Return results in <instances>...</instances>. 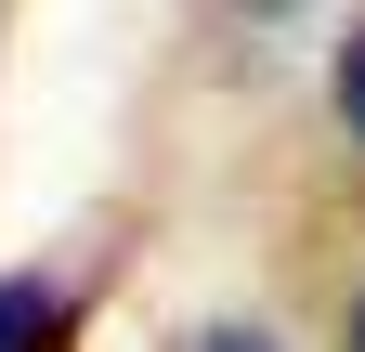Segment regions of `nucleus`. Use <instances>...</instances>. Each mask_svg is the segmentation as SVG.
<instances>
[{
  "label": "nucleus",
  "mask_w": 365,
  "mask_h": 352,
  "mask_svg": "<svg viewBox=\"0 0 365 352\" xmlns=\"http://www.w3.org/2000/svg\"><path fill=\"white\" fill-rule=\"evenodd\" d=\"M0 352H78V300L53 274H0Z\"/></svg>",
  "instance_id": "obj_1"
},
{
  "label": "nucleus",
  "mask_w": 365,
  "mask_h": 352,
  "mask_svg": "<svg viewBox=\"0 0 365 352\" xmlns=\"http://www.w3.org/2000/svg\"><path fill=\"white\" fill-rule=\"evenodd\" d=\"M327 105H339V130H352V157H365V26L339 39V66H327Z\"/></svg>",
  "instance_id": "obj_2"
},
{
  "label": "nucleus",
  "mask_w": 365,
  "mask_h": 352,
  "mask_svg": "<svg viewBox=\"0 0 365 352\" xmlns=\"http://www.w3.org/2000/svg\"><path fill=\"white\" fill-rule=\"evenodd\" d=\"M182 352H274V339H261V326H196Z\"/></svg>",
  "instance_id": "obj_3"
},
{
  "label": "nucleus",
  "mask_w": 365,
  "mask_h": 352,
  "mask_svg": "<svg viewBox=\"0 0 365 352\" xmlns=\"http://www.w3.org/2000/svg\"><path fill=\"white\" fill-rule=\"evenodd\" d=\"M248 14H313V0H248Z\"/></svg>",
  "instance_id": "obj_4"
},
{
  "label": "nucleus",
  "mask_w": 365,
  "mask_h": 352,
  "mask_svg": "<svg viewBox=\"0 0 365 352\" xmlns=\"http://www.w3.org/2000/svg\"><path fill=\"white\" fill-rule=\"evenodd\" d=\"M352 352H365V300H352Z\"/></svg>",
  "instance_id": "obj_5"
}]
</instances>
